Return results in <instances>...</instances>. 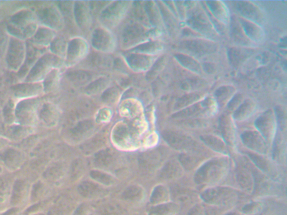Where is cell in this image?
I'll list each match as a JSON object with an SVG mask.
<instances>
[{"label": "cell", "mask_w": 287, "mask_h": 215, "mask_svg": "<svg viewBox=\"0 0 287 215\" xmlns=\"http://www.w3.org/2000/svg\"><path fill=\"white\" fill-rule=\"evenodd\" d=\"M140 158L141 166L147 170H150L156 166L160 161V154L156 151L146 152Z\"/></svg>", "instance_id": "30bf717a"}, {"label": "cell", "mask_w": 287, "mask_h": 215, "mask_svg": "<svg viewBox=\"0 0 287 215\" xmlns=\"http://www.w3.org/2000/svg\"><path fill=\"white\" fill-rule=\"evenodd\" d=\"M166 194L168 192L164 186H157L152 194L150 202L154 204L162 202L166 199Z\"/></svg>", "instance_id": "e0dca14e"}, {"label": "cell", "mask_w": 287, "mask_h": 215, "mask_svg": "<svg viewBox=\"0 0 287 215\" xmlns=\"http://www.w3.org/2000/svg\"><path fill=\"white\" fill-rule=\"evenodd\" d=\"M146 34L142 28L136 25L128 26L123 35V44L128 48L138 45L146 39Z\"/></svg>", "instance_id": "277c9868"}, {"label": "cell", "mask_w": 287, "mask_h": 215, "mask_svg": "<svg viewBox=\"0 0 287 215\" xmlns=\"http://www.w3.org/2000/svg\"><path fill=\"white\" fill-rule=\"evenodd\" d=\"M112 160V154L106 150L101 151L97 154L95 158L96 165L100 167L108 166Z\"/></svg>", "instance_id": "9a60e30c"}, {"label": "cell", "mask_w": 287, "mask_h": 215, "mask_svg": "<svg viewBox=\"0 0 287 215\" xmlns=\"http://www.w3.org/2000/svg\"><path fill=\"white\" fill-rule=\"evenodd\" d=\"M88 52V46L86 40L81 38L72 40L68 46L66 63L72 66L86 57Z\"/></svg>", "instance_id": "6da1fadb"}, {"label": "cell", "mask_w": 287, "mask_h": 215, "mask_svg": "<svg viewBox=\"0 0 287 215\" xmlns=\"http://www.w3.org/2000/svg\"><path fill=\"white\" fill-rule=\"evenodd\" d=\"M127 62L129 66L135 71L144 72L151 66L154 58L150 55L136 54L128 56Z\"/></svg>", "instance_id": "5b68a950"}, {"label": "cell", "mask_w": 287, "mask_h": 215, "mask_svg": "<svg viewBox=\"0 0 287 215\" xmlns=\"http://www.w3.org/2000/svg\"><path fill=\"white\" fill-rule=\"evenodd\" d=\"M248 134L246 137L244 138L248 146L252 148L256 149L257 150L262 151L264 150L266 148V144L263 142L262 139L259 137L258 135H254V134Z\"/></svg>", "instance_id": "8fae6325"}, {"label": "cell", "mask_w": 287, "mask_h": 215, "mask_svg": "<svg viewBox=\"0 0 287 215\" xmlns=\"http://www.w3.org/2000/svg\"><path fill=\"white\" fill-rule=\"evenodd\" d=\"M141 110L140 102L134 99H129L123 102L120 112L123 116L132 118L140 114Z\"/></svg>", "instance_id": "9c48e42d"}, {"label": "cell", "mask_w": 287, "mask_h": 215, "mask_svg": "<svg viewBox=\"0 0 287 215\" xmlns=\"http://www.w3.org/2000/svg\"><path fill=\"white\" fill-rule=\"evenodd\" d=\"M90 215H94V214H90Z\"/></svg>", "instance_id": "603a6c76"}, {"label": "cell", "mask_w": 287, "mask_h": 215, "mask_svg": "<svg viewBox=\"0 0 287 215\" xmlns=\"http://www.w3.org/2000/svg\"><path fill=\"white\" fill-rule=\"evenodd\" d=\"M88 210L84 204L80 206L78 208L76 212H74V215H88Z\"/></svg>", "instance_id": "7402d4cb"}, {"label": "cell", "mask_w": 287, "mask_h": 215, "mask_svg": "<svg viewBox=\"0 0 287 215\" xmlns=\"http://www.w3.org/2000/svg\"><path fill=\"white\" fill-rule=\"evenodd\" d=\"M222 168L217 162H212L202 168L198 174V180L202 182L214 180L223 170Z\"/></svg>", "instance_id": "8992f818"}, {"label": "cell", "mask_w": 287, "mask_h": 215, "mask_svg": "<svg viewBox=\"0 0 287 215\" xmlns=\"http://www.w3.org/2000/svg\"><path fill=\"white\" fill-rule=\"evenodd\" d=\"M108 80L106 78H100L98 80L92 83L87 88V93L90 94H96L104 90L108 86Z\"/></svg>", "instance_id": "2e32d148"}, {"label": "cell", "mask_w": 287, "mask_h": 215, "mask_svg": "<svg viewBox=\"0 0 287 215\" xmlns=\"http://www.w3.org/2000/svg\"><path fill=\"white\" fill-rule=\"evenodd\" d=\"M92 128V124L90 122H84L76 126L73 130V134L76 136L81 137L90 132Z\"/></svg>", "instance_id": "d6986e66"}, {"label": "cell", "mask_w": 287, "mask_h": 215, "mask_svg": "<svg viewBox=\"0 0 287 215\" xmlns=\"http://www.w3.org/2000/svg\"><path fill=\"white\" fill-rule=\"evenodd\" d=\"M75 16L78 24L81 28L89 27L90 23V16L88 8L82 2H78L75 6Z\"/></svg>", "instance_id": "ba28073f"}, {"label": "cell", "mask_w": 287, "mask_h": 215, "mask_svg": "<svg viewBox=\"0 0 287 215\" xmlns=\"http://www.w3.org/2000/svg\"><path fill=\"white\" fill-rule=\"evenodd\" d=\"M80 194L87 198L98 197L104 193V189L98 184L94 182L86 181L82 182L78 188Z\"/></svg>", "instance_id": "52a82bcc"}, {"label": "cell", "mask_w": 287, "mask_h": 215, "mask_svg": "<svg viewBox=\"0 0 287 215\" xmlns=\"http://www.w3.org/2000/svg\"><path fill=\"white\" fill-rule=\"evenodd\" d=\"M128 4V2H116L102 14V20L106 26H115L126 14Z\"/></svg>", "instance_id": "7a4b0ae2"}, {"label": "cell", "mask_w": 287, "mask_h": 215, "mask_svg": "<svg viewBox=\"0 0 287 215\" xmlns=\"http://www.w3.org/2000/svg\"><path fill=\"white\" fill-rule=\"evenodd\" d=\"M160 50V46L156 43H146L138 46L134 52L137 54L150 55L156 53Z\"/></svg>", "instance_id": "4fadbf2b"}, {"label": "cell", "mask_w": 287, "mask_h": 215, "mask_svg": "<svg viewBox=\"0 0 287 215\" xmlns=\"http://www.w3.org/2000/svg\"><path fill=\"white\" fill-rule=\"evenodd\" d=\"M120 94V92L117 88H110L104 92L103 100L108 104H112L118 100Z\"/></svg>", "instance_id": "ac0fdd59"}, {"label": "cell", "mask_w": 287, "mask_h": 215, "mask_svg": "<svg viewBox=\"0 0 287 215\" xmlns=\"http://www.w3.org/2000/svg\"><path fill=\"white\" fill-rule=\"evenodd\" d=\"M110 111L108 110H100L98 116V120L100 122H106L108 120L110 116Z\"/></svg>", "instance_id": "44dd1931"}, {"label": "cell", "mask_w": 287, "mask_h": 215, "mask_svg": "<svg viewBox=\"0 0 287 215\" xmlns=\"http://www.w3.org/2000/svg\"><path fill=\"white\" fill-rule=\"evenodd\" d=\"M143 195L142 189L138 186H129L123 194V197L128 200H138Z\"/></svg>", "instance_id": "7c38bea8"}, {"label": "cell", "mask_w": 287, "mask_h": 215, "mask_svg": "<svg viewBox=\"0 0 287 215\" xmlns=\"http://www.w3.org/2000/svg\"><path fill=\"white\" fill-rule=\"evenodd\" d=\"M92 44L95 48L104 52H112L115 46L114 39L112 34L104 29L96 30L94 32Z\"/></svg>", "instance_id": "3957f363"}, {"label": "cell", "mask_w": 287, "mask_h": 215, "mask_svg": "<svg viewBox=\"0 0 287 215\" xmlns=\"http://www.w3.org/2000/svg\"><path fill=\"white\" fill-rule=\"evenodd\" d=\"M72 78H74V81L76 82H86V80H88V74L85 73L78 72L76 73L72 76Z\"/></svg>", "instance_id": "ffe728a7"}, {"label": "cell", "mask_w": 287, "mask_h": 215, "mask_svg": "<svg viewBox=\"0 0 287 215\" xmlns=\"http://www.w3.org/2000/svg\"><path fill=\"white\" fill-rule=\"evenodd\" d=\"M90 176L92 179L100 184L109 186L114 183L113 177L102 172L92 170L90 172Z\"/></svg>", "instance_id": "5bb4252c"}]
</instances>
